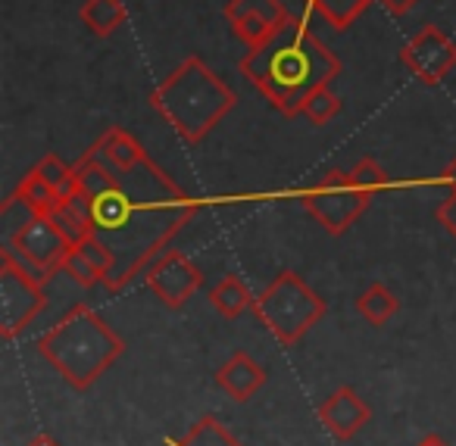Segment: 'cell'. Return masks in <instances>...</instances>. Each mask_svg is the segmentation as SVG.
<instances>
[{
    "label": "cell",
    "mask_w": 456,
    "mask_h": 446,
    "mask_svg": "<svg viewBox=\"0 0 456 446\" xmlns=\"http://www.w3.org/2000/svg\"><path fill=\"white\" fill-rule=\"evenodd\" d=\"M194 213L197 203L153 159L122 172L116 188L91 200V231L116 256L107 290L116 294L138 275H147Z\"/></svg>",
    "instance_id": "6da1fadb"
},
{
    "label": "cell",
    "mask_w": 456,
    "mask_h": 446,
    "mask_svg": "<svg viewBox=\"0 0 456 446\" xmlns=\"http://www.w3.org/2000/svg\"><path fill=\"white\" fill-rule=\"evenodd\" d=\"M241 76L269 101V107L294 119L319 88L341 76V60L325 41L310 32L300 16H291L273 38L248 47L238 63Z\"/></svg>",
    "instance_id": "7a4b0ae2"
},
{
    "label": "cell",
    "mask_w": 456,
    "mask_h": 446,
    "mask_svg": "<svg viewBox=\"0 0 456 446\" xmlns=\"http://www.w3.org/2000/svg\"><path fill=\"white\" fill-rule=\"evenodd\" d=\"M151 107L184 144H200L238 107V94L200 57H188L151 91Z\"/></svg>",
    "instance_id": "3957f363"
},
{
    "label": "cell",
    "mask_w": 456,
    "mask_h": 446,
    "mask_svg": "<svg viewBox=\"0 0 456 446\" xmlns=\"http://www.w3.org/2000/svg\"><path fill=\"white\" fill-rule=\"evenodd\" d=\"M122 337L94 312L78 303L38 340V353L69 387L88 390L116 359L122 356Z\"/></svg>",
    "instance_id": "277c9868"
},
{
    "label": "cell",
    "mask_w": 456,
    "mask_h": 446,
    "mask_svg": "<svg viewBox=\"0 0 456 446\" xmlns=\"http://www.w3.org/2000/svg\"><path fill=\"white\" fill-rule=\"evenodd\" d=\"M254 315L279 344L294 346L325 315V300L297 272L285 269L254 300Z\"/></svg>",
    "instance_id": "5b68a950"
},
{
    "label": "cell",
    "mask_w": 456,
    "mask_h": 446,
    "mask_svg": "<svg viewBox=\"0 0 456 446\" xmlns=\"http://www.w3.org/2000/svg\"><path fill=\"white\" fill-rule=\"evenodd\" d=\"M4 247L13 250V256L26 269H32L41 281H47L53 272L63 269V259L72 250V240L53 225L51 215H38L26 207L20 219L4 225Z\"/></svg>",
    "instance_id": "8992f818"
},
{
    "label": "cell",
    "mask_w": 456,
    "mask_h": 446,
    "mask_svg": "<svg viewBox=\"0 0 456 446\" xmlns=\"http://www.w3.org/2000/svg\"><path fill=\"white\" fill-rule=\"evenodd\" d=\"M372 194L360 191L344 169H329L316 178L306 191H300V203L306 213L316 219V225L325 234H344L356 225L362 213H366Z\"/></svg>",
    "instance_id": "52a82bcc"
},
{
    "label": "cell",
    "mask_w": 456,
    "mask_h": 446,
    "mask_svg": "<svg viewBox=\"0 0 456 446\" xmlns=\"http://www.w3.org/2000/svg\"><path fill=\"white\" fill-rule=\"evenodd\" d=\"M45 281L13 256V250H0V337L13 340L35 321L45 309Z\"/></svg>",
    "instance_id": "ba28073f"
},
{
    "label": "cell",
    "mask_w": 456,
    "mask_h": 446,
    "mask_svg": "<svg viewBox=\"0 0 456 446\" xmlns=\"http://www.w3.org/2000/svg\"><path fill=\"white\" fill-rule=\"evenodd\" d=\"M406 69L416 76L419 85L435 88L456 69V41H450L437 26H422L400 51Z\"/></svg>",
    "instance_id": "9c48e42d"
},
{
    "label": "cell",
    "mask_w": 456,
    "mask_h": 446,
    "mask_svg": "<svg viewBox=\"0 0 456 446\" xmlns=\"http://www.w3.org/2000/svg\"><path fill=\"white\" fill-rule=\"evenodd\" d=\"M144 281H147V288H151V294L157 296L163 306L182 309L184 303L200 290L203 272L197 269L182 250H166L163 256L147 269Z\"/></svg>",
    "instance_id": "30bf717a"
},
{
    "label": "cell",
    "mask_w": 456,
    "mask_h": 446,
    "mask_svg": "<svg viewBox=\"0 0 456 446\" xmlns=\"http://www.w3.org/2000/svg\"><path fill=\"white\" fill-rule=\"evenodd\" d=\"M288 20H291V13L281 0H228L225 7V22L232 26L235 38L248 47L273 38Z\"/></svg>",
    "instance_id": "8fae6325"
},
{
    "label": "cell",
    "mask_w": 456,
    "mask_h": 446,
    "mask_svg": "<svg viewBox=\"0 0 456 446\" xmlns=\"http://www.w3.org/2000/svg\"><path fill=\"white\" fill-rule=\"evenodd\" d=\"M316 415L335 440H350L369 425L372 409L366 406V400L350 384H344V387H338L335 393H329L319 402Z\"/></svg>",
    "instance_id": "7c38bea8"
},
{
    "label": "cell",
    "mask_w": 456,
    "mask_h": 446,
    "mask_svg": "<svg viewBox=\"0 0 456 446\" xmlns=\"http://www.w3.org/2000/svg\"><path fill=\"white\" fill-rule=\"evenodd\" d=\"M216 384H219L235 402H248L250 396L260 393L263 384H266V369H263L250 353L235 350L225 359V365L216 371Z\"/></svg>",
    "instance_id": "4fadbf2b"
},
{
    "label": "cell",
    "mask_w": 456,
    "mask_h": 446,
    "mask_svg": "<svg viewBox=\"0 0 456 446\" xmlns=\"http://www.w3.org/2000/svg\"><path fill=\"white\" fill-rule=\"evenodd\" d=\"M88 150L94 153L97 159H103V163H107L116 175H122V172H132L134 166H141L144 159H151L144 153V147H141V141L134 138V134H128L126 128H119V126L110 128V132H103L101 138L88 147Z\"/></svg>",
    "instance_id": "5bb4252c"
},
{
    "label": "cell",
    "mask_w": 456,
    "mask_h": 446,
    "mask_svg": "<svg viewBox=\"0 0 456 446\" xmlns=\"http://www.w3.org/2000/svg\"><path fill=\"white\" fill-rule=\"evenodd\" d=\"M254 300L256 296L250 294V288L238 275H225L213 290H209V303H213V309L222 315V319H238L241 312L254 309Z\"/></svg>",
    "instance_id": "9a60e30c"
},
{
    "label": "cell",
    "mask_w": 456,
    "mask_h": 446,
    "mask_svg": "<svg viewBox=\"0 0 456 446\" xmlns=\"http://www.w3.org/2000/svg\"><path fill=\"white\" fill-rule=\"evenodd\" d=\"M78 20L88 26L91 35L110 38L126 22V4L122 0H85L82 10H78Z\"/></svg>",
    "instance_id": "2e32d148"
},
{
    "label": "cell",
    "mask_w": 456,
    "mask_h": 446,
    "mask_svg": "<svg viewBox=\"0 0 456 446\" xmlns=\"http://www.w3.org/2000/svg\"><path fill=\"white\" fill-rule=\"evenodd\" d=\"M51 219H53V225H57L60 231L72 240V247H76L78 240L88 238V234H94L91 231V200L82 194H76V197H69V200L60 203V207L51 213Z\"/></svg>",
    "instance_id": "e0dca14e"
},
{
    "label": "cell",
    "mask_w": 456,
    "mask_h": 446,
    "mask_svg": "<svg viewBox=\"0 0 456 446\" xmlns=\"http://www.w3.org/2000/svg\"><path fill=\"white\" fill-rule=\"evenodd\" d=\"M397 309H400V300L394 296V290L387 288V284H381V281L369 284V288L356 296V312H360L362 319H366L369 325H375V328L387 325V321L397 315Z\"/></svg>",
    "instance_id": "ac0fdd59"
},
{
    "label": "cell",
    "mask_w": 456,
    "mask_h": 446,
    "mask_svg": "<svg viewBox=\"0 0 456 446\" xmlns=\"http://www.w3.org/2000/svg\"><path fill=\"white\" fill-rule=\"evenodd\" d=\"M13 197L20 203H26L32 213H38V215H51L53 209L60 207V197H57V191L51 188V184L45 182V178L38 175V169H28L26 172V178H22L20 184H16V191H13Z\"/></svg>",
    "instance_id": "d6986e66"
},
{
    "label": "cell",
    "mask_w": 456,
    "mask_h": 446,
    "mask_svg": "<svg viewBox=\"0 0 456 446\" xmlns=\"http://www.w3.org/2000/svg\"><path fill=\"white\" fill-rule=\"evenodd\" d=\"M169 446H244L216 415H200L184 437L172 440Z\"/></svg>",
    "instance_id": "ffe728a7"
},
{
    "label": "cell",
    "mask_w": 456,
    "mask_h": 446,
    "mask_svg": "<svg viewBox=\"0 0 456 446\" xmlns=\"http://www.w3.org/2000/svg\"><path fill=\"white\" fill-rule=\"evenodd\" d=\"M372 0H306V7L319 16V20L329 22L335 32H344L350 28L362 13L369 10Z\"/></svg>",
    "instance_id": "44dd1931"
},
{
    "label": "cell",
    "mask_w": 456,
    "mask_h": 446,
    "mask_svg": "<svg viewBox=\"0 0 456 446\" xmlns=\"http://www.w3.org/2000/svg\"><path fill=\"white\" fill-rule=\"evenodd\" d=\"M35 169H38V175L45 178V182L51 184L53 191H57L60 200H69V197H76V194H78L76 166H66L60 157L47 153L45 159H38V163H35Z\"/></svg>",
    "instance_id": "7402d4cb"
},
{
    "label": "cell",
    "mask_w": 456,
    "mask_h": 446,
    "mask_svg": "<svg viewBox=\"0 0 456 446\" xmlns=\"http://www.w3.org/2000/svg\"><path fill=\"white\" fill-rule=\"evenodd\" d=\"M338 113H341V97L331 88H319L316 94H310V101L304 103V113L300 116H306L313 126H329Z\"/></svg>",
    "instance_id": "603a6c76"
},
{
    "label": "cell",
    "mask_w": 456,
    "mask_h": 446,
    "mask_svg": "<svg viewBox=\"0 0 456 446\" xmlns=\"http://www.w3.org/2000/svg\"><path fill=\"white\" fill-rule=\"evenodd\" d=\"M350 178H354V184L360 191H366V194H381V191L391 184V175H387L385 169H381L379 163H375L372 157H362L360 163L350 169Z\"/></svg>",
    "instance_id": "cb8c5ba5"
},
{
    "label": "cell",
    "mask_w": 456,
    "mask_h": 446,
    "mask_svg": "<svg viewBox=\"0 0 456 446\" xmlns=\"http://www.w3.org/2000/svg\"><path fill=\"white\" fill-rule=\"evenodd\" d=\"M60 272H66V275L72 278V281L78 284V288H94V284H103V278H101V272L94 269V265L88 263V259L82 256V253L72 247L69 253H66V259H63V269Z\"/></svg>",
    "instance_id": "d4e9b609"
},
{
    "label": "cell",
    "mask_w": 456,
    "mask_h": 446,
    "mask_svg": "<svg viewBox=\"0 0 456 446\" xmlns=\"http://www.w3.org/2000/svg\"><path fill=\"white\" fill-rule=\"evenodd\" d=\"M437 222L456 238V194H447V200L437 207Z\"/></svg>",
    "instance_id": "484cf974"
},
{
    "label": "cell",
    "mask_w": 456,
    "mask_h": 446,
    "mask_svg": "<svg viewBox=\"0 0 456 446\" xmlns=\"http://www.w3.org/2000/svg\"><path fill=\"white\" fill-rule=\"evenodd\" d=\"M379 4L387 10V13H394V16H406L412 7H416L419 0H379Z\"/></svg>",
    "instance_id": "4316f807"
},
{
    "label": "cell",
    "mask_w": 456,
    "mask_h": 446,
    "mask_svg": "<svg viewBox=\"0 0 456 446\" xmlns=\"http://www.w3.org/2000/svg\"><path fill=\"white\" fill-rule=\"evenodd\" d=\"M441 184L447 188V194H456V157L450 159V166L441 172Z\"/></svg>",
    "instance_id": "83f0119b"
},
{
    "label": "cell",
    "mask_w": 456,
    "mask_h": 446,
    "mask_svg": "<svg viewBox=\"0 0 456 446\" xmlns=\"http://www.w3.org/2000/svg\"><path fill=\"white\" fill-rule=\"evenodd\" d=\"M26 446H63V443H60L57 437H51V434H35V437L28 440Z\"/></svg>",
    "instance_id": "f1b7e54d"
},
{
    "label": "cell",
    "mask_w": 456,
    "mask_h": 446,
    "mask_svg": "<svg viewBox=\"0 0 456 446\" xmlns=\"http://www.w3.org/2000/svg\"><path fill=\"white\" fill-rule=\"evenodd\" d=\"M419 446H450V443H447L444 437H437V434H428V437H425Z\"/></svg>",
    "instance_id": "f546056e"
}]
</instances>
